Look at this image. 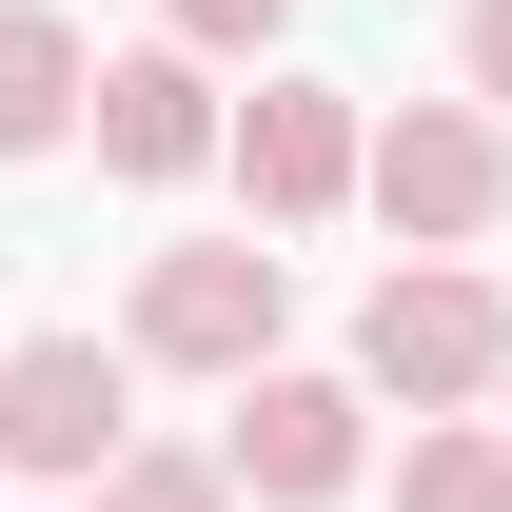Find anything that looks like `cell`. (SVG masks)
Here are the masks:
<instances>
[{
    "label": "cell",
    "mask_w": 512,
    "mask_h": 512,
    "mask_svg": "<svg viewBox=\"0 0 512 512\" xmlns=\"http://www.w3.org/2000/svg\"><path fill=\"white\" fill-rule=\"evenodd\" d=\"M99 158H119V178H197V158H217L197 60H99Z\"/></svg>",
    "instance_id": "cell-8"
},
{
    "label": "cell",
    "mask_w": 512,
    "mask_h": 512,
    "mask_svg": "<svg viewBox=\"0 0 512 512\" xmlns=\"http://www.w3.org/2000/svg\"><path fill=\"white\" fill-rule=\"evenodd\" d=\"M394 217V237H493V197H512V138H493V99H394L375 119V178H355Z\"/></svg>",
    "instance_id": "cell-2"
},
{
    "label": "cell",
    "mask_w": 512,
    "mask_h": 512,
    "mask_svg": "<svg viewBox=\"0 0 512 512\" xmlns=\"http://www.w3.org/2000/svg\"><path fill=\"white\" fill-rule=\"evenodd\" d=\"M473 99H512V0H473Z\"/></svg>",
    "instance_id": "cell-12"
},
{
    "label": "cell",
    "mask_w": 512,
    "mask_h": 512,
    "mask_svg": "<svg viewBox=\"0 0 512 512\" xmlns=\"http://www.w3.org/2000/svg\"><path fill=\"white\" fill-rule=\"evenodd\" d=\"M276 316H296V276H276L256 237L158 256V276H138V355H178V375H256V355H276Z\"/></svg>",
    "instance_id": "cell-3"
},
{
    "label": "cell",
    "mask_w": 512,
    "mask_h": 512,
    "mask_svg": "<svg viewBox=\"0 0 512 512\" xmlns=\"http://www.w3.org/2000/svg\"><path fill=\"white\" fill-rule=\"evenodd\" d=\"M99 512H237V453H119Z\"/></svg>",
    "instance_id": "cell-10"
},
{
    "label": "cell",
    "mask_w": 512,
    "mask_h": 512,
    "mask_svg": "<svg viewBox=\"0 0 512 512\" xmlns=\"http://www.w3.org/2000/svg\"><path fill=\"white\" fill-rule=\"evenodd\" d=\"M158 20H178L197 60H237V40H276V20H296V0H158Z\"/></svg>",
    "instance_id": "cell-11"
},
{
    "label": "cell",
    "mask_w": 512,
    "mask_h": 512,
    "mask_svg": "<svg viewBox=\"0 0 512 512\" xmlns=\"http://www.w3.org/2000/svg\"><path fill=\"white\" fill-rule=\"evenodd\" d=\"M0 453H20V473H60V493H99V473H119V355H99V335H20V355H0Z\"/></svg>",
    "instance_id": "cell-4"
},
{
    "label": "cell",
    "mask_w": 512,
    "mask_h": 512,
    "mask_svg": "<svg viewBox=\"0 0 512 512\" xmlns=\"http://www.w3.org/2000/svg\"><path fill=\"white\" fill-rule=\"evenodd\" d=\"M99 119V60H79L60 0H0V158H60V138Z\"/></svg>",
    "instance_id": "cell-7"
},
{
    "label": "cell",
    "mask_w": 512,
    "mask_h": 512,
    "mask_svg": "<svg viewBox=\"0 0 512 512\" xmlns=\"http://www.w3.org/2000/svg\"><path fill=\"white\" fill-rule=\"evenodd\" d=\"M394 512H512V434H414L394 453Z\"/></svg>",
    "instance_id": "cell-9"
},
{
    "label": "cell",
    "mask_w": 512,
    "mask_h": 512,
    "mask_svg": "<svg viewBox=\"0 0 512 512\" xmlns=\"http://www.w3.org/2000/svg\"><path fill=\"white\" fill-rule=\"evenodd\" d=\"M355 375H375V394H414V414L493 394V375H512L493 276H473V256H434V276H375V296H355Z\"/></svg>",
    "instance_id": "cell-1"
},
{
    "label": "cell",
    "mask_w": 512,
    "mask_h": 512,
    "mask_svg": "<svg viewBox=\"0 0 512 512\" xmlns=\"http://www.w3.org/2000/svg\"><path fill=\"white\" fill-rule=\"evenodd\" d=\"M237 178H256V217L296 237V217H335V197L375 178V138H355V99H316V79H276V99L237 119Z\"/></svg>",
    "instance_id": "cell-6"
},
{
    "label": "cell",
    "mask_w": 512,
    "mask_h": 512,
    "mask_svg": "<svg viewBox=\"0 0 512 512\" xmlns=\"http://www.w3.org/2000/svg\"><path fill=\"white\" fill-rule=\"evenodd\" d=\"M355 414H375V375H276L256 355L237 375V493H276V512H316V493H355Z\"/></svg>",
    "instance_id": "cell-5"
}]
</instances>
